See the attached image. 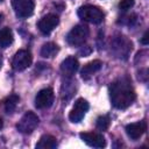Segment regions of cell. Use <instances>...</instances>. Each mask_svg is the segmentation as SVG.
<instances>
[{"label": "cell", "instance_id": "30bf717a", "mask_svg": "<svg viewBox=\"0 0 149 149\" xmlns=\"http://www.w3.org/2000/svg\"><path fill=\"white\" fill-rule=\"evenodd\" d=\"M59 19L57 15L55 14H47L45 16H43L38 23H37V28L40 29V31L44 35H49L58 24Z\"/></svg>", "mask_w": 149, "mask_h": 149}, {"label": "cell", "instance_id": "d4e9b609", "mask_svg": "<svg viewBox=\"0 0 149 149\" xmlns=\"http://www.w3.org/2000/svg\"><path fill=\"white\" fill-rule=\"evenodd\" d=\"M2 125H3V123H2V119H1V118H0V129H1V128H2Z\"/></svg>", "mask_w": 149, "mask_h": 149}, {"label": "cell", "instance_id": "9a60e30c", "mask_svg": "<svg viewBox=\"0 0 149 149\" xmlns=\"http://www.w3.org/2000/svg\"><path fill=\"white\" fill-rule=\"evenodd\" d=\"M57 140L55 136L45 134L43 136H41V139L38 140V142L36 143V148L37 149H55L57 147Z\"/></svg>", "mask_w": 149, "mask_h": 149}, {"label": "cell", "instance_id": "3957f363", "mask_svg": "<svg viewBox=\"0 0 149 149\" xmlns=\"http://www.w3.org/2000/svg\"><path fill=\"white\" fill-rule=\"evenodd\" d=\"M78 16L86 21V22H90V23H93V24H99L104 21V12L97 7V6H92V5H85V6H81L79 7L78 9Z\"/></svg>", "mask_w": 149, "mask_h": 149}, {"label": "cell", "instance_id": "8fae6325", "mask_svg": "<svg viewBox=\"0 0 149 149\" xmlns=\"http://www.w3.org/2000/svg\"><path fill=\"white\" fill-rule=\"evenodd\" d=\"M79 136L90 147H93V148H104L106 146L105 137L100 133H93V132H91V133H80Z\"/></svg>", "mask_w": 149, "mask_h": 149}, {"label": "cell", "instance_id": "8992f818", "mask_svg": "<svg viewBox=\"0 0 149 149\" xmlns=\"http://www.w3.org/2000/svg\"><path fill=\"white\" fill-rule=\"evenodd\" d=\"M31 62H33V56L30 51L21 49L15 52L12 59V68L15 71H23L31 65Z\"/></svg>", "mask_w": 149, "mask_h": 149}, {"label": "cell", "instance_id": "ffe728a7", "mask_svg": "<svg viewBox=\"0 0 149 149\" xmlns=\"http://www.w3.org/2000/svg\"><path fill=\"white\" fill-rule=\"evenodd\" d=\"M73 84H74V83H73V80H72V79H70V80H66V81L62 85V90H65V92H66V93H64V94H65V98H64L65 100L70 99V98L73 95V93H74V90H76V88H71V90H70V87L74 86ZM64 94H63V95H64ZM63 95H62V97H63Z\"/></svg>", "mask_w": 149, "mask_h": 149}, {"label": "cell", "instance_id": "9c48e42d", "mask_svg": "<svg viewBox=\"0 0 149 149\" xmlns=\"http://www.w3.org/2000/svg\"><path fill=\"white\" fill-rule=\"evenodd\" d=\"M54 99H55V94H54L52 88H50V87L43 88L35 97V106L38 109L49 108L52 105Z\"/></svg>", "mask_w": 149, "mask_h": 149}, {"label": "cell", "instance_id": "5bb4252c", "mask_svg": "<svg viewBox=\"0 0 149 149\" xmlns=\"http://www.w3.org/2000/svg\"><path fill=\"white\" fill-rule=\"evenodd\" d=\"M101 66H102V63H101V61H99V59H94V61H92V62L85 64L84 68H83L81 71H80L81 78H83L84 80H88L95 72H98V71L101 69Z\"/></svg>", "mask_w": 149, "mask_h": 149}, {"label": "cell", "instance_id": "5b68a950", "mask_svg": "<svg viewBox=\"0 0 149 149\" xmlns=\"http://www.w3.org/2000/svg\"><path fill=\"white\" fill-rule=\"evenodd\" d=\"M38 123H40L38 116L34 112L29 111V112L24 113V115L20 119V121L16 125V128L22 134H30L36 129Z\"/></svg>", "mask_w": 149, "mask_h": 149}, {"label": "cell", "instance_id": "ac0fdd59", "mask_svg": "<svg viewBox=\"0 0 149 149\" xmlns=\"http://www.w3.org/2000/svg\"><path fill=\"white\" fill-rule=\"evenodd\" d=\"M58 52V45L52 43V42H48L44 43L41 48V56L45 57V58H50L54 57L56 54Z\"/></svg>", "mask_w": 149, "mask_h": 149}, {"label": "cell", "instance_id": "cb8c5ba5", "mask_svg": "<svg viewBox=\"0 0 149 149\" xmlns=\"http://www.w3.org/2000/svg\"><path fill=\"white\" fill-rule=\"evenodd\" d=\"M141 43L144 44V45H147L149 43V41H148V31H146L144 35H143V37L141 38Z\"/></svg>", "mask_w": 149, "mask_h": 149}, {"label": "cell", "instance_id": "277c9868", "mask_svg": "<svg viewBox=\"0 0 149 149\" xmlns=\"http://www.w3.org/2000/svg\"><path fill=\"white\" fill-rule=\"evenodd\" d=\"M88 28L85 24L74 26L66 35V42L72 47H79L85 43L88 36Z\"/></svg>", "mask_w": 149, "mask_h": 149}, {"label": "cell", "instance_id": "ba28073f", "mask_svg": "<svg viewBox=\"0 0 149 149\" xmlns=\"http://www.w3.org/2000/svg\"><path fill=\"white\" fill-rule=\"evenodd\" d=\"M88 107H90V105L85 99H83V98L77 99L72 109H71V112H70V114H69L70 121L73 122V123L80 122L83 120V118L85 116L86 112L88 111Z\"/></svg>", "mask_w": 149, "mask_h": 149}, {"label": "cell", "instance_id": "7c38bea8", "mask_svg": "<svg viewBox=\"0 0 149 149\" xmlns=\"http://www.w3.org/2000/svg\"><path fill=\"white\" fill-rule=\"evenodd\" d=\"M126 133L128 137H130L133 141L139 140L147 130V123L146 121H139V122H133L126 126Z\"/></svg>", "mask_w": 149, "mask_h": 149}, {"label": "cell", "instance_id": "4316f807", "mask_svg": "<svg viewBox=\"0 0 149 149\" xmlns=\"http://www.w3.org/2000/svg\"><path fill=\"white\" fill-rule=\"evenodd\" d=\"M0 68H1V55H0Z\"/></svg>", "mask_w": 149, "mask_h": 149}, {"label": "cell", "instance_id": "44dd1931", "mask_svg": "<svg viewBox=\"0 0 149 149\" xmlns=\"http://www.w3.org/2000/svg\"><path fill=\"white\" fill-rule=\"evenodd\" d=\"M137 21V15L136 14H130V15H127L125 17H122V20L119 21V23L121 24H127V26H134Z\"/></svg>", "mask_w": 149, "mask_h": 149}, {"label": "cell", "instance_id": "52a82bcc", "mask_svg": "<svg viewBox=\"0 0 149 149\" xmlns=\"http://www.w3.org/2000/svg\"><path fill=\"white\" fill-rule=\"evenodd\" d=\"M13 9L17 17L26 19L34 13V1L33 0H12Z\"/></svg>", "mask_w": 149, "mask_h": 149}, {"label": "cell", "instance_id": "4fadbf2b", "mask_svg": "<svg viewBox=\"0 0 149 149\" xmlns=\"http://www.w3.org/2000/svg\"><path fill=\"white\" fill-rule=\"evenodd\" d=\"M78 68H79V63H78L77 58L73 56L65 58L61 63V71L66 77H71L72 74H74V72L78 70Z\"/></svg>", "mask_w": 149, "mask_h": 149}, {"label": "cell", "instance_id": "6da1fadb", "mask_svg": "<svg viewBox=\"0 0 149 149\" xmlns=\"http://www.w3.org/2000/svg\"><path fill=\"white\" fill-rule=\"evenodd\" d=\"M109 97L111 102L115 108L125 109L129 107L136 98L130 79L127 77H122L114 80L109 85Z\"/></svg>", "mask_w": 149, "mask_h": 149}, {"label": "cell", "instance_id": "484cf974", "mask_svg": "<svg viewBox=\"0 0 149 149\" xmlns=\"http://www.w3.org/2000/svg\"><path fill=\"white\" fill-rule=\"evenodd\" d=\"M2 19H3V15H2V14H1V13H0V23H1V22H2Z\"/></svg>", "mask_w": 149, "mask_h": 149}, {"label": "cell", "instance_id": "2e32d148", "mask_svg": "<svg viewBox=\"0 0 149 149\" xmlns=\"http://www.w3.org/2000/svg\"><path fill=\"white\" fill-rule=\"evenodd\" d=\"M19 101H20L19 95H16V94H10L9 97H7V98L2 101V108H3V111H5L6 113H8V114L13 113V112L15 111V108H16Z\"/></svg>", "mask_w": 149, "mask_h": 149}, {"label": "cell", "instance_id": "83f0119b", "mask_svg": "<svg viewBox=\"0 0 149 149\" xmlns=\"http://www.w3.org/2000/svg\"><path fill=\"white\" fill-rule=\"evenodd\" d=\"M2 1H3V0H0V2H2Z\"/></svg>", "mask_w": 149, "mask_h": 149}, {"label": "cell", "instance_id": "e0dca14e", "mask_svg": "<svg viewBox=\"0 0 149 149\" xmlns=\"http://www.w3.org/2000/svg\"><path fill=\"white\" fill-rule=\"evenodd\" d=\"M13 31L10 28L5 27L2 29H0V47L2 48H7L8 45H10L13 43Z\"/></svg>", "mask_w": 149, "mask_h": 149}, {"label": "cell", "instance_id": "7a4b0ae2", "mask_svg": "<svg viewBox=\"0 0 149 149\" xmlns=\"http://www.w3.org/2000/svg\"><path fill=\"white\" fill-rule=\"evenodd\" d=\"M132 42L121 34L113 36V38L111 40V50L115 55V57L120 59H127L129 52L132 51Z\"/></svg>", "mask_w": 149, "mask_h": 149}, {"label": "cell", "instance_id": "d6986e66", "mask_svg": "<svg viewBox=\"0 0 149 149\" xmlns=\"http://www.w3.org/2000/svg\"><path fill=\"white\" fill-rule=\"evenodd\" d=\"M111 125V119L108 115H100L95 121V127L99 130H107Z\"/></svg>", "mask_w": 149, "mask_h": 149}, {"label": "cell", "instance_id": "7402d4cb", "mask_svg": "<svg viewBox=\"0 0 149 149\" xmlns=\"http://www.w3.org/2000/svg\"><path fill=\"white\" fill-rule=\"evenodd\" d=\"M134 0H121L120 2H119V8L121 9V10H128V9H130L133 6H134Z\"/></svg>", "mask_w": 149, "mask_h": 149}, {"label": "cell", "instance_id": "603a6c76", "mask_svg": "<svg viewBox=\"0 0 149 149\" xmlns=\"http://www.w3.org/2000/svg\"><path fill=\"white\" fill-rule=\"evenodd\" d=\"M91 52H92V49H91V47H88V45H85L84 48H81V49L78 51V54H79L80 56H83V57L88 56Z\"/></svg>", "mask_w": 149, "mask_h": 149}]
</instances>
